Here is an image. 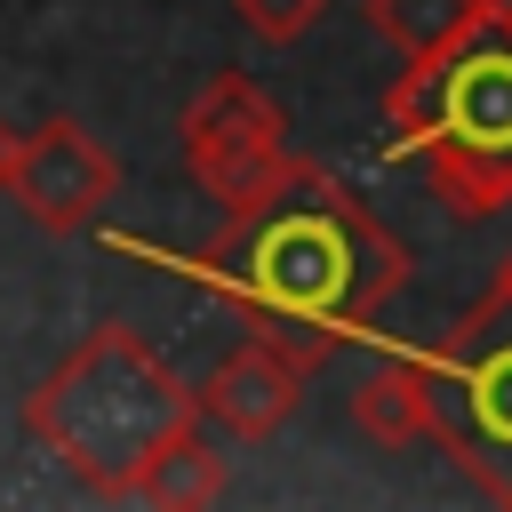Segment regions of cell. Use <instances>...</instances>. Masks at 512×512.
Here are the masks:
<instances>
[{
  "label": "cell",
  "mask_w": 512,
  "mask_h": 512,
  "mask_svg": "<svg viewBox=\"0 0 512 512\" xmlns=\"http://www.w3.org/2000/svg\"><path fill=\"white\" fill-rule=\"evenodd\" d=\"M112 256L168 264L176 280L208 288L248 336L304 352L312 368L336 344H368L376 312L408 288V248L384 216L312 152H288L280 176L216 224L200 248H152L136 232H104Z\"/></svg>",
  "instance_id": "1"
},
{
  "label": "cell",
  "mask_w": 512,
  "mask_h": 512,
  "mask_svg": "<svg viewBox=\"0 0 512 512\" xmlns=\"http://www.w3.org/2000/svg\"><path fill=\"white\" fill-rule=\"evenodd\" d=\"M384 160L416 168L464 224L512 208V0L408 56L384 88Z\"/></svg>",
  "instance_id": "2"
},
{
  "label": "cell",
  "mask_w": 512,
  "mask_h": 512,
  "mask_svg": "<svg viewBox=\"0 0 512 512\" xmlns=\"http://www.w3.org/2000/svg\"><path fill=\"white\" fill-rule=\"evenodd\" d=\"M16 424L96 496L128 504L144 464L200 424L192 384L128 328V320H96L16 408Z\"/></svg>",
  "instance_id": "3"
},
{
  "label": "cell",
  "mask_w": 512,
  "mask_h": 512,
  "mask_svg": "<svg viewBox=\"0 0 512 512\" xmlns=\"http://www.w3.org/2000/svg\"><path fill=\"white\" fill-rule=\"evenodd\" d=\"M432 392V448L512 512V248L496 256V280L432 336L408 344Z\"/></svg>",
  "instance_id": "4"
},
{
  "label": "cell",
  "mask_w": 512,
  "mask_h": 512,
  "mask_svg": "<svg viewBox=\"0 0 512 512\" xmlns=\"http://www.w3.org/2000/svg\"><path fill=\"white\" fill-rule=\"evenodd\" d=\"M176 152H184V176L232 216V208H248L272 176H280V160H288V112L248 80V72H208L200 80V96L176 112Z\"/></svg>",
  "instance_id": "5"
},
{
  "label": "cell",
  "mask_w": 512,
  "mask_h": 512,
  "mask_svg": "<svg viewBox=\"0 0 512 512\" xmlns=\"http://www.w3.org/2000/svg\"><path fill=\"white\" fill-rule=\"evenodd\" d=\"M120 192V152L96 144L72 112H48L24 144H16V168H8V200L32 232H88L104 216V200Z\"/></svg>",
  "instance_id": "6"
},
{
  "label": "cell",
  "mask_w": 512,
  "mask_h": 512,
  "mask_svg": "<svg viewBox=\"0 0 512 512\" xmlns=\"http://www.w3.org/2000/svg\"><path fill=\"white\" fill-rule=\"evenodd\" d=\"M304 376H312L304 352H288V344H272V336H240V344L192 384V408H200V424L224 432V440H272V432L296 416Z\"/></svg>",
  "instance_id": "7"
},
{
  "label": "cell",
  "mask_w": 512,
  "mask_h": 512,
  "mask_svg": "<svg viewBox=\"0 0 512 512\" xmlns=\"http://www.w3.org/2000/svg\"><path fill=\"white\" fill-rule=\"evenodd\" d=\"M352 424L376 440V448H416L432 440V392H424V368L408 344H384V360L352 384Z\"/></svg>",
  "instance_id": "8"
},
{
  "label": "cell",
  "mask_w": 512,
  "mask_h": 512,
  "mask_svg": "<svg viewBox=\"0 0 512 512\" xmlns=\"http://www.w3.org/2000/svg\"><path fill=\"white\" fill-rule=\"evenodd\" d=\"M224 488H232V464H224V448L208 440V424H192V432H176V440L144 464V480H136V496H128V504L200 512V504H216Z\"/></svg>",
  "instance_id": "9"
},
{
  "label": "cell",
  "mask_w": 512,
  "mask_h": 512,
  "mask_svg": "<svg viewBox=\"0 0 512 512\" xmlns=\"http://www.w3.org/2000/svg\"><path fill=\"white\" fill-rule=\"evenodd\" d=\"M480 8H488V0H360L368 32H376V40H392L400 56H424V48L456 40Z\"/></svg>",
  "instance_id": "10"
},
{
  "label": "cell",
  "mask_w": 512,
  "mask_h": 512,
  "mask_svg": "<svg viewBox=\"0 0 512 512\" xmlns=\"http://www.w3.org/2000/svg\"><path fill=\"white\" fill-rule=\"evenodd\" d=\"M240 8V24L264 40V48H296L320 16H328V0H232Z\"/></svg>",
  "instance_id": "11"
},
{
  "label": "cell",
  "mask_w": 512,
  "mask_h": 512,
  "mask_svg": "<svg viewBox=\"0 0 512 512\" xmlns=\"http://www.w3.org/2000/svg\"><path fill=\"white\" fill-rule=\"evenodd\" d=\"M16 144H24V128H8V120H0V192H8V168H16Z\"/></svg>",
  "instance_id": "12"
}]
</instances>
